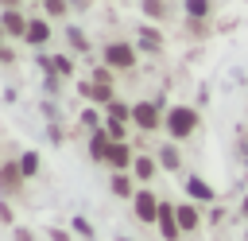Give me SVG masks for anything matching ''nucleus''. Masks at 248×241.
I'll list each match as a JSON object with an SVG mask.
<instances>
[{"mask_svg": "<svg viewBox=\"0 0 248 241\" xmlns=\"http://www.w3.org/2000/svg\"><path fill=\"white\" fill-rule=\"evenodd\" d=\"M43 66H46V74L54 78V74H74V62L66 58V54H54V58H43Z\"/></svg>", "mask_w": 248, "mask_h": 241, "instance_id": "13", "label": "nucleus"}, {"mask_svg": "<svg viewBox=\"0 0 248 241\" xmlns=\"http://www.w3.org/2000/svg\"><path fill=\"white\" fill-rule=\"evenodd\" d=\"M174 214H178V225H182V233H194V229L202 225V214H198V206H190V202L174 206Z\"/></svg>", "mask_w": 248, "mask_h": 241, "instance_id": "9", "label": "nucleus"}, {"mask_svg": "<svg viewBox=\"0 0 248 241\" xmlns=\"http://www.w3.org/2000/svg\"><path fill=\"white\" fill-rule=\"evenodd\" d=\"M132 120L143 128V132H155L159 128V101H140V105H132Z\"/></svg>", "mask_w": 248, "mask_h": 241, "instance_id": "4", "label": "nucleus"}, {"mask_svg": "<svg viewBox=\"0 0 248 241\" xmlns=\"http://www.w3.org/2000/svg\"><path fill=\"white\" fill-rule=\"evenodd\" d=\"M132 206H136V218L143 222V225H155L159 222V198H155V190H136V198H132Z\"/></svg>", "mask_w": 248, "mask_h": 241, "instance_id": "2", "label": "nucleus"}, {"mask_svg": "<svg viewBox=\"0 0 248 241\" xmlns=\"http://www.w3.org/2000/svg\"><path fill=\"white\" fill-rule=\"evenodd\" d=\"M23 179H27V175H23L19 163H0V190H4V194H16Z\"/></svg>", "mask_w": 248, "mask_h": 241, "instance_id": "6", "label": "nucleus"}, {"mask_svg": "<svg viewBox=\"0 0 248 241\" xmlns=\"http://www.w3.org/2000/svg\"><path fill=\"white\" fill-rule=\"evenodd\" d=\"M0 23H4V35H27V19L16 12V8H4V16H0Z\"/></svg>", "mask_w": 248, "mask_h": 241, "instance_id": "8", "label": "nucleus"}, {"mask_svg": "<svg viewBox=\"0 0 248 241\" xmlns=\"http://www.w3.org/2000/svg\"><path fill=\"white\" fill-rule=\"evenodd\" d=\"M105 62H108L112 70H132V66H136V47H128V43H108V47H105Z\"/></svg>", "mask_w": 248, "mask_h": 241, "instance_id": "3", "label": "nucleus"}, {"mask_svg": "<svg viewBox=\"0 0 248 241\" xmlns=\"http://www.w3.org/2000/svg\"><path fill=\"white\" fill-rule=\"evenodd\" d=\"M140 47L143 51H163V35L155 27H140Z\"/></svg>", "mask_w": 248, "mask_h": 241, "instance_id": "15", "label": "nucleus"}, {"mask_svg": "<svg viewBox=\"0 0 248 241\" xmlns=\"http://www.w3.org/2000/svg\"><path fill=\"white\" fill-rule=\"evenodd\" d=\"M19 167H23V175H27V179H31V175H39V155H35V152H23V155H19Z\"/></svg>", "mask_w": 248, "mask_h": 241, "instance_id": "20", "label": "nucleus"}, {"mask_svg": "<svg viewBox=\"0 0 248 241\" xmlns=\"http://www.w3.org/2000/svg\"><path fill=\"white\" fill-rule=\"evenodd\" d=\"M108 120H124V124H128V120H132V109H128L124 101H108Z\"/></svg>", "mask_w": 248, "mask_h": 241, "instance_id": "19", "label": "nucleus"}, {"mask_svg": "<svg viewBox=\"0 0 248 241\" xmlns=\"http://www.w3.org/2000/svg\"><path fill=\"white\" fill-rule=\"evenodd\" d=\"M70 43H74V51H89V43H85V35L78 27H70Z\"/></svg>", "mask_w": 248, "mask_h": 241, "instance_id": "23", "label": "nucleus"}, {"mask_svg": "<svg viewBox=\"0 0 248 241\" xmlns=\"http://www.w3.org/2000/svg\"><path fill=\"white\" fill-rule=\"evenodd\" d=\"M112 194H120V198H136V190H132V179H128V171H116V175H112Z\"/></svg>", "mask_w": 248, "mask_h": 241, "instance_id": "16", "label": "nucleus"}, {"mask_svg": "<svg viewBox=\"0 0 248 241\" xmlns=\"http://www.w3.org/2000/svg\"><path fill=\"white\" fill-rule=\"evenodd\" d=\"M159 163H163L167 171H178V163H182V159H178V148H174V144H163V148H159Z\"/></svg>", "mask_w": 248, "mask_h": 241, "instance_id": "17", "label": "nucleus"}, {"mask_svg": "<svg viewBox=\"0 0 248 241\" xmlns=\"http://www.w3.org/2000/svg\"><path fill=\"white\" fill-rule=\"evenodd\" d=\"M186 190H190L194 198H202V202H209V198H213V190H209V187H205L198 175H186Z\"/></svg>", "mask_w": 248, "mask_h": 241, "instance_id": "18", "label": "nucleus"}, {"mask_svg": "<svg viewBox=\"0 0 248 241\" xmlns=\"http://www.w3.org/2000/svg\"><path fill=\"white\" fill-rule=\"evenodd\" d=\"M105 128H108V136H112V140H124V120H108Z\"/></svg>", "mask_w": 248, "mask_h": 241, "instance_id": "26", "label": "nucleus"}, {"mask_svg": "<svg viewBox=\"0 0 248 241\" xmlns=\"http://www.w3.org/2000/svg\"><path fill=\"white\" fill-rule=\"evenodd\" d=\"M93 82H105V86H108V82H112V66H97V70H93Z\"/></svg>", "mask_w": 248, "mask_h": 241, "instance_id": "25", "label": "nucleus"}, {"mask_svg": "<svg viewBox=\"0 0 248 241\" xmlns=\"http://www.w3.org/2000/svg\"><path fill=\"white\" fill-rule=\"evenodd\" d=\"M132 171H136V179H140V183H147V179H155V159H151V155H136Z\"/></svg>", "mask_w": 248, "mask_h": 241, "instance_id": "14", "label": "nucleus"}, {"mask_svg": "<svg viewBox=\"0 0 248 241\" xmlns=\"http://www.w3.org/2000/svg\"><path fill=\"white\" fill-rule=\"evenodd\" d=\"M159 233L167 237V241H178L182 237V225H178V214H174V206H159Z\"/></svg>", "mask_w": 248, "mask_h": 241, "instance_id": "5", "label": "nucleus"}, {"mask_svg": "<svg viewBox=\"0 0 248 241\" xmlns=\"http://www.w3.org/2000/svg\"><path fill=\"white\" fill-rule=\"evenodd\" d=\"M81 124H89V128H97V113H93V109H85V113H81Z\"/></svg>", "mask_w": 248, "mask_h": 241, "instance_id": "28", "label": "nucleus"}, {"mask_svg": "<svg viewBox=\"0 0 248 241\" xmlns=\"http://www.w3.org/2000/svg\"><path fill=\"white\" fill-rule=\"evenodd\" d=\"M81 93L89 97V101H112V86H105V82H81Z\"/></svg>", "mask_w": 248, "mask_h": 241, "instance_id": "11", "label": "nucleus"}, {"mask_svg": "<svg viewBox=\"0 0 248 241\" xmlns=\"http://www.w3.org/2000/svg\"><path fill=\"white\" fill-rule=\"evenodd\" d=\"M143 16H147V19H163V16H167V4H163V0H143Z\"/></svg>", "mask_w": 248, "mask_h": 241, "instance_id": "21", "label": "nucleus"}, {"mask_svg": "<svg viewBox=\"0 0 248 241\" xmlns=\"http://www.w3.org/2000/svg\"><path fill=\"white\" fill-rule=\"evenodd\" d=\"M240 210H244V218H248V194H244V202H240Z\"/></svg>", "mask_w": 248, "mask_h": 241, "instance_id": "31", "label": "nucleus"}, {"mask_svg": "<svg viewBox=\"0 0 248 241\" xmlns=\"http://www.w3.org/2000/svg\"><path fill=\"white\" fill-rule=\"evenodd\" d=\"M0 4H4V8H16V4H19V0H0Z\"/></svg>", "mask_w": 248, "mask_h": 241, "instance_id": "30", "label": "nucleus"}, {"mask_svg": "<svg viewBox=\"0 0 248 241\" xmlns=\"http://www.w3.org/2000/svg\"><path fill=\"white\" fill-rule=\"evenodd\" d=\"M186 16H190V19L209 16V0H186Z\"/></svg>", "mask_w": 248, "mask_h": 241, "instance_id": "22", "label": "nucleus"}, {"mask_svg": "<svg viewBox=\"0 0 248 241\" xmlns=\"http://www.w3.org/2000/svg\"><path fill=\"white\" fill-rule=\"evenodd\" d=\"M120 241H128V237H120Z\"/></svg>", "mask_w": 248, "mask_h": 241, "instance_id": "32", "label": "nucleus"}, {"mask_svg": "<svg viewBox=\"0 0 248 241\" xmlns=\"http://www.w3.org/2000/svg\"><path fill=\"white\" fill-rule=\"evenodd\" d=\"M16 241H35V233H27V229H16Z\"/></svg>", "mask_w": 248, "mask_h": 241, "instance_id": "29", "label": "nucleus"}, {"mask_svg": "<svg viewBox=\"0 0 248 241\" xmlns=\"http://www.w3.org/2000/svg\"><path fill=\"white\" fill-rule=\"evenodd\" d=\"M167 132H170V140H186L194 128H198V113L190 109V105H174L170 113H167Z\"/></svg>", "mask_w": 248, "mask_h": 241, "instance_id": "1", "label": "nucleus"}, {"mask_svg": "<svg viewBox=\"0 0 248 241\" xmlns=\"http://www.w3.org/2000/svg\"><path fill=\"white\" fill-rule=\"evenodd\" d=\"M27 43H35V47H43L46 39H50V27H46V19H27V35H23Z\"/></svg>", "mask_w": 248, "mask_h": 241, "instance_id": "10", "label": "nucleus"}, {"mask_svg": "<svg viewBox=\"0 0 248 241\" xmlns=\"http://www.w3.org/2000/svg\"><path fill=\"white\" fill-rule=\"evenodd\" d=\"M105 163H112L116 171H128L132 163H136V155H132V148L124 144V140H112V148H108V159Z\"/></svg>", "mask_w": 248, "mask_h": 241, "instance_id": "7", "label": "nucleus"}, {"mask_svg": "<svg viewBox=\"0 0 248 241\" xmlns=\"http://www.w3.org/2000/svg\"><path fill=\"white\" fill-rule=\"evenodd\" d=\"M46 4V16H66V0H43Z\"/></svg>", "mask_w": 248, "mask_h": 241, "instance_id": "24", "label": "nucleus"}, {"mask_svg": "<svg viewBox=\"0 0 248 241\" xmlns=\"http://www.w3.org/2000/svg\"><path fill=\"white\" fill-rule=\"evenodd\" d=\"M108 148H112V136H108V132H93L89 155H93V159H108Z\"/></svg>", "mask_w": 248, "mask_h": 241, "instance_id": "12", "label": "nucleus"}, {"mask_svg": "<svg viewBox=\"0 0 248 241\" xmlns=\"http://www.w3.org/2000/svg\"><path fill=\"white\" fill-rule=\"evenodd\" d=\"M74 229H78L81 237H93V229H89V222H85V218H74Z\"/></svg>", "mask_w": 248, "mask_h": 241, "instance_id": "27", "label": "nucleus"}]
</instances>
